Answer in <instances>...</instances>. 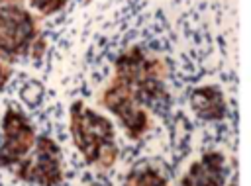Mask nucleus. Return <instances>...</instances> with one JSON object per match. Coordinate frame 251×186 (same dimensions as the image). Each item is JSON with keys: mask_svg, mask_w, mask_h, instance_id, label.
Returning <instances> with one entry per match:
<instances>
[{"mask_svg": "<svg viewBox=\"0 0 251 186\" xmlns=\"http://www.w3.org/2000/svg\"><path fill=\"white\" fill-rule=\"evenodd\" d=\"M14 166H16V174L22 180L39 186H59L63 178L61 149L47 135L35 137L33 149Z\"/></svg>", "mask_w": 251, "mask_h": 186, "instance_id": "nucleus-3", "label": "nucleus"}, {"mask_svg": "<svg viewBox=\"0 0 251 186\" xmlns=\"http://www.w3.org/2000/svg\"><path fill=\"white\" fill-rule=\"evenodd\" d=\"M10 74H12L10 61H6V59H2V57H0V90L6 86V82H8Z\"/></svg>", "mask_w": 251, "mask_h": 186, "instance_id": "nucleus-10", "label": "nucleus"}, {"mask_svg": "<svg viewBox=\"0 0 251 186\" xmlns=\"http://www.w3.org/2000/svg\"><path fill=\"white\" fill-rule=\"evenodd\" d=\"M190 104H192V110H194V114L198 117L210 119V121L222 119L226 116V110H227L222 90L218 86H212V84L192 90Z\"/></svg>", "mask_w": 251, "mask_h": 186, "instance_id": "nucleus-7", "label": "nucleus"}, {"mask_svg": "<svg viewBox=\"0 0 251 186\" xmlns=\"http://www.w3.org/2000/svg\"><path fill=\"white\" fill-rule=\"evenodd\" d=\"M102 104L108 108L124 125L126 133L131 139H139L149 129V114L147 110L135 102L131 92L118 80H112L108 88L102 92Z\"/></svg>", "mask_w": 251, "mask_h": 186, "instance_id": "nucleus-4", "label": "nucleus"}, {"mask_svg": "<svg viewBox=\"0 0 251 186\" xmlns=\"http://www.w3.org/2000/svg\"><path fill=\"white\" fill-rule=\"evenodd\" d=\"M71 137L84 161L96 168H110L118 157L112 121L84 102L71 106Z\"/></svg>", "mask_w": 251, "mask_h": 186, "instance_id": "nucleus-1", "label": "nucleus"}, {"mask_svg": "<svg viewBox=\"0 0 251 186\" xmlns=\"http://www.w3.org/2000/svg\"><path fill=\"white\" fill-rule=\"evenodd\" d=\"M126 186H169V184L157 170L143 168V170H133L126 178Z\"/></svg>", "mask_w": 251, "mask_h": 186, "instance_id": "nucleus-8", "label": "nucleus"}, {"mask_svg": "<svg viewBox=\"0 0 251 186\" xmlns=\"http://www.w3.org/2000/svg\"><path fill=\"white\" fill-rule=\"evenodd\" d=\"M2 135L4 141L0 145V164L14 166L20 163L35 143V131L29 123L27 116L16 108H8L2 119Z\"/></svg>", "mask_w": 251, "mask_h": 186, "instance_id": "nucleus-5", "label": "nucleus"}, {"mask_svg": "<svg viewBox=\"0 0 251 186\" xmlns=\"http://www.w3.org/2000/svg\"><path fill=\"white\" fill-rule=\"evenodd\" d=\"M29 4H31L41 16H51V14L59 12V10L67 4V0H29Z\"/></svg>", "mask_w": 251, "mask_h": 186, "instance_id": "nucleus-9", "label": "nucleus"}, {"mask_svg": "<svg viewBox=\"0 0 251 186\" xmlns=\"http://www.w3.org/2000/svg\"><path fill=\"white\" fill-rule=\"evenodd\" d=\"M227 186H235V182H231V184H227Z\"/></svg>", "mask_w": 251, "mask_h": 186, "instance_id": "nucleus-11", "label": "nucleus"}, {"mask_svg": "<svg viewBox=\"0 0 251 186\" xmlns=\"http://www.w3.org/2000/svg\"><path fill=\"white\" fill-rule=\"evenodd\" d=\"M226 182V159L218 151L204 153L194 161L178 186H224Z\"/></svg>", "mask_w": 251, "mask_h": 186, "instance_id": "nucleus-6", "label": "nucleus"}, {"mask_svg": "<svg viewBox=\"0 0 251 186\" xmlns=\"http://www.w3.org/2000/svg\"><path fill=\"white\" fill-rule=\"evenodd\" d=\"M114 80L122 82L145 110L167 102L163 61L151 57L141 47H129L116 59Z\"/></svg>", "mask_w": 251, "mask_h": 186, "instance_id": "nucleus-2", "label": "nucleus"}]
</instances>
